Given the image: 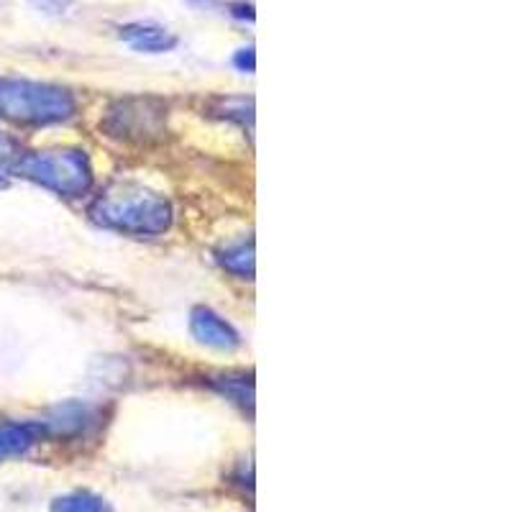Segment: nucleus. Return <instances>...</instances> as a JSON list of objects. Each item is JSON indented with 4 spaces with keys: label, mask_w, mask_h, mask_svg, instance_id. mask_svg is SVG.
Masks as SVG:
<instances>
[{
    "label": "nucleus",
    "mask_w": 512,
    "mask_h": 512,
    "mask_svg": "<svg viewBox=\"0 0 512 512\" xmlns=\"http://www.w3.org/2000/svg\"><path fill=\"white\" fill-rule=\"evenodd\" d=\"M18 157L21 154H18L16 141L0 134V187H6V175L13 172V164L18 162Z\"/></svg>",
    "instance_id": "obj_11"
},
{
    "label": "nucleus",
    "mask_w": 512,
    "mask_h": 512,
    "mask_svg": "<svg viewBox=\"0 0 512 512\" xmlns=\"http://www.w3.org/2000/svg\"><path fill=\"white\" fill-rule=\"evenodd\" d=\"M52 512H113V505L105 497L80 489V492H70L52 502Z\"/></svg>",
    "instance_id": "obj_8"
},
{
    "label": "nucleus",
    "mask_w": 512,
    "mask_h": 512,
    "mask_svg": "<svg viewBox=\"0 0 512 512\" xmlns=\"http://www.w3.org/2000/svg\"><path fill=\"white\" fill-rule=\"evenodd\" d=\"M233 64L239 67L241 72H254L256 70V54H254V47H246V49H239V52L233 54Z\"/></svg>",
    "instance_id": "obj_13"
},
{
    "label": "nucleus",
    "mask_w": 512,
    "mask_h": 512,
    "mask_svg": "<svg viewBox=\"0 0 512 512\" xmlns=\"http://www.w3.org/2000/svg\"><path fill=\"white\" fill-rule=\"evenodd\" d=\"M231 13L236 18H246V21H254V6H251V3H244V0H241V3H233Z\"/></svg>",
    "instance_id": "obj_14"
},
{
    "label": "nucleus",
    "mask_w": 512,
    "mask_h": 512,
    "mask_svg": "<svg viewBox=\"0 0 512 512\" xmlns=\"http://www.w3.org/2000/svg\"><path fill=\"white\" fill-rule=\"evenodd\" d=\"M31 3H34V8H39L41 13H47V16H64V13L70 11L75 0H31Z\"/></svg>",
    "instance_id": "obj_12"
},
{
    "label": "nucleus",
    "mask_w": 512,
    "mask_h": 512,
    "mask_svg": "<svg viewBox=\"0 0 512 512\" xmlns=\"http://www.w3.org/2000/svg\"><path fill=\"white\" fill-rule=\"evenodd\" d=\"M218 262L239 280H254V241H239L221 251Z\"/></svg>",
    "instance_id": "obj_7"
},
{
    "label": "nucleus",
    "mask_w": 512,
    "mask_h": 512,
    "mask_svg": "<svg viewBox=\"0 0 512 512\" xmlns=\"http://www.w3.org/2000/svg\"><path fill=\"white\" fill-rule=\"evenodd\" d=\"M218 390L221 395H226V400L236 402L244 410H254V382L246 377H223V382H218Z\"/></svg>",
    "instance_id": "obj_9"
},
{
    "label": "nucleus",
    "mask_w": 512,
    "mask_h": 512,
    "mask_svg": "<svg viewBox=\"0 0 512 512\" xmlns=\"http://www.w3.org/2000/svg\"><path fill=\"white\" fill-rule=\"evenodd\" d=\"M47 436L44 423H3L0 425V461L26 456Z\"/></svg>",
    "instance_id": "obj_6"
},
{
    "label": "nucleus",
    "mask_w": 512,
    "mask_h": 512,
    "mask_svg": "<svg viewBox=\"0 0 512 512\" xmlns=\"http://www.w3.org/2000/svg\"><path fill=\"white\" fill-rule=\"evenodd\" d=\"M90 418V408H85V405H64V408L57 410V418L49 420L47 431L49 428H54L57 433H67V431H80L82 425L88 423Z\"/></svg>",
    "instance_id": "obj_10"
},
{
    "label": "nucleus",
    "mask_w": 512,
    "mask_h": 512,
    "mask_svg": "<svg viewBox=\"0 0 512 512\" xmlns=\"http://www.w3.org/2000/svg\"><path fill=\"white\" fill-rule=\"evenodd\" d=\"M13 172L57 192L62 198H80L93 185V167L85 152H77V149L21 154L13 164Z\"/></svg>",
    "instance_id": "obj_3"
},
{
    "label": "nucleus",
    "mask_w": 512,
    "mask_h": 512,
    "mask_svg": "<svg viewBox=\"0 0 512 512\" xmlns=\"http://www.w3.org/2000/svg\"><path fill=\"white\" fill-rule=\"evenodd\" d=\"M190 331L200 344L210 346V349L233 351L241 346V336L236 333V328L226 323L216 310L205 308V305H198L190 313Z\"/></svg>",
    "instance_id": "obj_4"
},
{
    "label": "nucleus",
    "mask_w": 512,
    "mask_h": 512,
    "mask_svg": "<svg viewBox=\"0 0 512 512\" xmlns=\"http://www.w3.org/2000/svg\"><path fill=\"white\" fill-rule=\"evenodd\" d=\"M100 226L128 236H159L172 223L169 200L136 182H116L90 208Z\"/></svg>",
    "instance_id": "obj_1"
},
{
    "label": "nucleus",
    "mask_w": 512,
    "mask_h": 512,
    "mask_svg": "<svg viewBox=\"0 0 512 512\" xmlns=\"http://www.w3.org/2000/svg\"><path fill=\"white\" fill-rule=\"evenodd\" d=\"M75 113V98L70 90L49 82L0 77V118L24 126H49L62 123Z\"/></svg>",
    "instance_id": "obj_2"
},
{
    "label": "nucleus",
    "mask_w": 512,
    "mask_h": 512,
    "mask_svg": "<svg viewBox=\"0 0 512 512\" xmlns=\"http://www.w3.org/2000/svg\"><path fill=\"white\" fill-rule=\"evenodd\" d=\"M121 39L141 54H164L177 47V36L157 24H126L121 26Z\"/></svg>",
    "instance_id": "obj_5"
},
{
    "label": "nucleus",
    "mask_w": 512,
    "mask_h": 512,
    "mask_svg": "<svg viewBox=\"0 0 512 512\" xmlns=\"http://www.w3.org/2000/svg\"><path fill=\"white\" fill-rule=\"evenodd\" d=\"M185 3L195 11H213L218 6V0H185Z\"/></svg>",
    "instance_id": "obj_15"
}]
</instances>
